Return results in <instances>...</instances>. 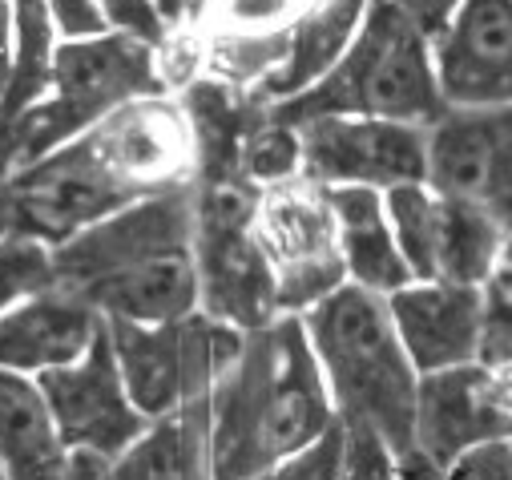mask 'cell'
I'll return each mask as SVG.
<instances>
[{
	"label": "cell",
	"mask_w": 512,
	"mask_h": 480,
	"mask_svg": "<svg viewBox=\"0 0 512 480\" xmlns=\"http://www.w3.org/2000/svg\"><path fill=\"white\" fill-rule=\"evenodd\" d=\"M194 182V142L178 97H142L9 178L17 234L61 247L85 226Z\"/></svg>",
	"instance_id": "1"
},
{
	"label": "cell",
	"mask_w": 512,
	"mask_h": 480,
	"mask_svg": "<svg viewBox=\"0 0 512 480\" xmlns=\"http://www.w3.org/2000/svg\"><path fill=\"white\" fill-rule=\"evenodd\" d=\"M206 404L214 480L259 476L339 424L303 315H279L246 331L238 359Z\"/></svg>",
	"instance_id": "2"
},
{
	"label": "cell",
	"mask_w": 512,
	"mask_h": 480,
	"mask_svg": "<svg viewBox=\"0 0 512 480\" xmlns=\"http://www.w3.org/2000/svg\"><path fill=\"white\" fill-rule=\"evenodd\" d=\"M57 287L105 323H170L198 311L194 190L178 186L125 206L53 247Z\"/></svg>",
	"instance_id": "3"
},
{
	"label": "cell",
	"mask_w": 512,
	"mask_h": 480,
	"mask_svg": "<svg viewBox=\"0 0 512 480\" xmlns=\"http://www.w3.org/2000/svg\"><path fill=\"white\" fill-rule=\"evenodd\" d=\"M303 327L339 424L379 436L396 456L416 452L420 372L396 331L388 299L347 283L315 303Z\"/></svg>",
	"instance_id": "4"
},
{
	"label": "cell",
	"mask_w": 512,
	"mask_h": 480,
	"mask_svg": "<svg viewBox=\"0 0 512 480\" xmlns=\"http://www.w3.org/2000/svg\"><path fill=\"white\" fill-rule=\"evenodd\" d=\"M271 109L287 126H303L311 117H375L428 130L444 117L448 101L424 29L392 0H371L343 57L311 89Z\"/></svg>",
	"instance_id": "5"
},
{
	"label": "cell",
	"mask_w": 512,
	"mask_h": 480,
	"mask_svg": "<svg viewBox=\"0 0 512 480\" xmlns=\"http://www.w3.org/2000/svg\"><path fill=\"white\" fill-rule=\"evenodd\" d=\"M166 89L170 81L162 73V53L130 33H101L57 45L45 97L9 130H0V178H13L45 154L69 146L121 105L166 97Z\"/></svg>",
	"instance_id": "6"
},
{
	"label": "cell",
	"mask_w": 512,
	"mask_h": 480,
	"mask_svg": "<svg viewBox=\"0 0 512 480\" xmlns=\"http://www.w3.org/2000/svg\"><path fill=\"white\" fill-rule=\"evenodd\" d=\"M190 190L198 311L242 335L275 323L279 287L259 230H254L263 190L246 178H194Z\"/></svg>",
	"instance_id": "7"
},
{
	"label": "cell",
	"mask_w": 512,
	"mask_h": 480,
	"mask_svg": "<svg viewBox=\"0 0 512 480\" xmlns=\"http://www.w3.org/2000/svg\"><path fill=\"white\" fill-rule=\"evenodd\" d=\"M117 364L138 412L146 420L174 416L210 400L214 384L242 351V331L210 319L206 311L170 323H105Z\"/></svg>",
	"instance_id": "8"
},
{
	"label": "cell",
	"mask_w": 512,
	"mask_h": 480,
	"mask_svg": "<svg viewBox=\"0 0 512 480\" xmlns=\"http://www.w3.org/2000/svg\"><path fill=\"white\" fill-rule=\"evenodd\" d=\"M383 202L416 283L484 287L496 275L508 230L488 210L448 198L428 182L396 186Z\"/></svg>",
	"instance_id": "9"
},
{
	"label": "cell",
	"mask_w": 512,
	"mask_h": 480,
	"mask_svg": "<svg viewBox=\"0 0 512 480\" xmlns=\"http://www.w3.org/2000/svg\"><path fill=\"white\" fill-rule=\"evenodd\" d=\"M254 230H259V243L275 271L279 315H307L315 303L347 287L339 222L327 186L299 174L283 186L263 190Z\"/></svg>",
	"instance_id": "10"
},
{
	"label": "cell",
	"mask_w": 512,
	"mask_h": 480,
	"mask_svg": "<svg viewBox=\"0 0 512 480\" xmlns=\"http://www.w3.org/2000/svg\"><path fill=\"white\" fill-rule=\"evenodd\" d=\"M303 142V178L319 186H367L388 194L428 182V130L375 117H311L295 126Z\"/></svg>",
	"instance_id": "11"
},
{
	"label": "cell",
	"mask_w": 512,
	"mask_h": 480,
	"mask_svg": "<svg viewBox=\"0 0 512 480\" xmlns=\"http://www.w3.org/2000/svg\"><path fill=\"white\" fill-rule=\"evenodd\" d=\"M37 384L49 400V412H53L69 452H93V456L117 460L154 424L138 412L130 388H125L109 327H101L97 343L77 364L45 372V376H37Z\"/></svg>",
	"instance_id": "12"
},
{
	"label": "cell",
	"mask_w": 512,
	"mask_h": 480,
	"mask_svg": "<svg viewBox=\"0 0 512 480\" xmlns=\"http://www.w3.org/2000/svg\"><path fill=\"white\" fill-rule=\"evenodd\" d=\"M428 186L512 230V105L456 109L428 126Z\"/></svg>",
	"instance_id": "13"
},
{
	"label": "cell",
	"mask_w": 512,
	"mask_h": 480,
	"mask_svg": "<svg viewBox=\"0 0 512 480\" xmlns=\"http://www.w3.org/2000/svg\"><path fill=\"white\" fill-rule=\"evenodd\" d=\"M315 9V0H206L198 65L206 77L242 93H259L291 57L295 33Z\"/></svg>",
	"instance_id": "14"
},
{
	"label": "cell",
	"mask_w": 512,
	"mask_h": 480,
	"mask_svg": "<svg viewBox=\"0 0 512 480\" xmlns=\"http://www.w3.org/2000/svg\"><path fill=\"white\" fill-rule=\"evenodd\" d=\"M432 57L448 105H512V0H464L432 41Z\"/></svg>",
	"instance_id": "15"
},
{
	"label": "cell",
	"mask_w": 512,
	"mask_h": 480,
	"mask_svg": "<svg viewBox=\"0 0 512 480\" xmlns=\"http://www.w3.org/2000/svg\"><path fill=\"white\" fill-rule=\"evenodd\" d=\"M496 440H512V416L500 408L492 372L484 364L420 376L416 452H424L440 468H452L460 456Z\"/></svg>",
	"instance_id": "16"
},
{
	"label": "cell",
	"mask_w": 512,
	"mask_h": 480,
	"mask_svg": "<svg viewBox=\"0 0 512 480\" xmlns=\"http://www.w3.org/2000/svg\"><path fill=\"white\" fill-rule=\"evenodd\" d=\"M396 331L420 376L464 368L480 359L484 291L456 283H412L388 295Z\"/></svg>",
	"instance_id": "17"
},
{
	"label": "cell",
	"mask_w": 512,
	"mask_h": 480,
	"mask_svg": "<svg viewBox=\"0 0 512 480\" xmlns=\"http://www.w3.org/2000/svg\"><path fill=\"white\" fill-rule=\"evenodd\" d=\"M105 319L65 287H45L0 315V372L45 376L69 368L97 343Z\"/></svg>",
	"instance_id": "18"
},
{
	"label": "cell",
	"mask_w": 512,
	"mask_h": 480,
	"mask_svg": "<svg viewBox=\"0 0 512 480\" xmlns=\"http://www.w3.org/2000/svg\"><path fill=\"white\" fill-rule=\"evenodd\" d=\"M335 222H339V247L347 263V283L375 291V295H396L412 287V271L404 263V251L396 243V230L388 218V202L379 190L367 186H327Z\"/></svg>",
	"instance_id": "19"
},
{
	"label": "cell",
	"mask_w": 512,
	"mask_h": 480,
	"mask_svg": "<svg viewBox=\"0 0 512 480\" xmlns=\"http://www.w3.org/2000/svg\"><path fill=\"white\" fill-rule=\"evenodd\" d=\"M69 448L37 380L0 372V476L61 480Z\"/></svg>",
	"instance_id": "20"
},
{
	"label": "cell",
	"mask_w": 512,
	"mask_h": 480,
	"mask_svg": "<svg viewBox=\"0 0 512 480\" xmlns=\"http://www.w3.org/2000/svg\"><path fill=\"white\" fill-rule=\"evenodd\" d=\"M109 480H214L210 464V404H190L154 420L117 460Z\"/></svg>",
	"instance_id": "21"
},
{
	"label": "cell",
	"mask_w": 512,
	"mask_h": 480,
	"mask_svg": "<svg viewBox=\"0 0 512 480\" xmlns=\"http://www.w3.org/2000/svg\"><path fill=\"white\" fill-rule=\"evenodd\" d=\"M367 5L371 0H315V9L307 13V21L295 33L287 65L250 97L263 101V105H283V101L299 97L303 89H311L351 45V37L363 25Z\"/></svg>",
	"instance_id": "22"
},
{
	"label": "cell",
	"mask_w": 512,
	"mask_h": 480,
	"mask_svg": "<svg viewBox=\"0 0 512 480\" xmlns=\"http://www.w3.org/2000/svg\"><path fill=\"white\" fill-rule=\"evenodd\" d=\"M57 21L49 0H13V45H9V73L0 85V130H9L21 113H29L49 81H53V45Z\"/></svg>",
	"instance_id": "23"
},
{
	"label": "cell",
	"mask_w": 512,
	"mask_h": 480,
	"mask_svg": "<svg viewBox=\"0 0 512 480\" xmlns=\"http://www.w3.org/2000/svg\"><path fill=\"white\" fill-rule=\"evenodd\" d=\"M242 174L259 186V190H271V186H283L291 178L303 174V142H299V130L279 122L275 109L263 113V122L254 126V134L246 138V150H242Z\"/></svg>",
	"instance_id": "24"
},
{
	"label": "cell",
	"mask_w": 512,
	"mask_h": 480,
	"mask_svg": "<svg viewBox=\"0 0 512 480\" xmlns=\"http://www.w3.org/2000/svg\"><path fill=\"white\" fill-rule=\"evenodd\" d=\"M53 247L29 234L0 238V315H9L17 303L33 299L37 291L53 287Z\"/></svg>",
	"instance_id": "25"
},
{
	"label": "cell",
	"mask_w": 512,
	"mask_h": 480,
	"mask_svg": "<svg viewBox=\"0 0 512 480\" xmlns=\"http://www.w3.org/2000/svg\"><path fill=\"white\" fill-rule=\"evenodd\" d=\"M484 291V323H480V359L484 368H512V271L496 267Z\"/></svg>",
	"instance_id": "26"
},
{
	"label": "cell",
	"mask_w": 512,
	"mask_h": 480,
	"mask_svg": "<svg viewBox=\"0 0 512 480\" xmlns=\"http://www.w3.org/2000/svg\"><path fill=\"white\" fill-rule=\"evenodd\" d=\"M343 448H347V432H343V424H335L311 448L279 460L275 468L250 476V480H339V472H343Z\"/></svg>",
	"instance_id": "27"
},
{
	"label": "cell",
	"mask_w": 512,
	"mask_h": 480,
	"mask_svg": "<svg viewBox=\"0 0 512 480\" xmlns=\"http://www.w3.org/2000/svg\"><path fill=\"white\" fill-rule=\"evenodd\" d=\"M97 5H101L113 33H130V37L154 45L158 53L170 45V33H166L170 21L162 17L158 0H97Z\"/></svg>",
	"instance_id": "28"
},
{
	"label": "cell",
	"mask_w": 512,
	"mask_h": 480,
	"mask_svg": "<svg viewBox=\"0 0 512 480\" xmlns=\"http://www.w3.org/2000/svg\"><path fill=\"white\" fill-rule=\"evenodd\" d=\"M343 432H347V448H343L339 480H400L396 452L379 436H371L363 428H343Z\"/></svg>",
	"instance_id": "29"
},
{
	"label": "cell",
	"mask_w": 512,
	"mask_h": 480,
	"mask_svg": "<svg viewBox=\"0 0 512 480\" xmlns=\"http://www.w3.org/2000/svg\"><path fill=\"white\" fill-rule=\"evenodd\" d=\"M448 480H512V440L484 444L448 468Z\"/></svg>",
	"instance_id": "30"
},
{
	"label": "cell",
	"mask_w": 512,
	"mask_h": 480,
	"mask_svg": "<svg viewBox=\"0 0 512 480\" xmlns=\"http://www.w3.org/2000/svg\"><path fill=\"white\" fill-rule=\"evenodd\" d=\"M53 21L69 41H85V37H101L109 33V21L101 13L97 0H49Z\"/></svg>",
	"instance_id": "31"
},
{
	"label": "cell",
	"mask_w": 512,
	"mask_h": 480,
	"mask_svg": "<svg viewBox=\"0 0 512 480\" xmlns=\"http://www.w3.org/2000/svg\"><path fill=\"white\" fill-rule=\"evenodd\" d=\"M392 5H400L424 29V37L436 41L452 25V17H456V9L464 5V0H392Z\"/></svg>",
	"instance_id": "32"
},
{
	"label": "cell",
	"mask_w": 512,
	"mask_h": 480,
	"mask_svg": "<svg viewBox=\"0 0 512 480\" xmlns=\"http://www.w3.org/2000/svg\"><path fill=\"white\" fill-rule=\"evenodd\" d=\"M109 472H113V460L93 456V452H69L61 480H109Z\"/></svg>",
	"instance_id": "33"
},
{
	"label": "cell",
	"mask_w": 512,
	"mask_h": 480,
	"mask_svg": "<svg viewBox=\"0 0 512 480\" xmlns=\"http://www.w3.org/2000/svg\"><path fill=\"white\" fill-rule=\"evenodd\" d=\"M396 472H400V480H448V468L432 464L424 452L396 456Z\"/></svg>",
	"instance_id": "34"
},
{
	"label": "cell",
	"mask_w": 512,
	"mask_h": 480,
	"mask_svg": "<svg viewBox=\"0 0 512 480\" xmlns=\"http://www.w3.org/2000/svg\"><path fill=\"white\" fill-rule=\"evenodd\" d=\"M17 234V202H13V186L9 178H0V238Z\"/></svg>",
	"instance_id": "35"
},
{
	"label": "cell",
	"mask_w": 512,
	"mask_h": 480,
	"mask_svg": "<svg viewBox=\"0 0 512 480\" xmlns=\"http://www.w3.org/2000/svg\"><path fill=\"white\" fill-rule=\"evenodd\" d=\"M5 73H9V41H5V29H0V85H5Z\"/></svg>",
	"instance_id": "36"
},
{
	"label": "cell",
	"mask_w": 512,
	"mask_h": 480,
	"mask_svg": "<svg viewBox=\"0 0 512 480\" xmlns=\"http://www.w3.org/2000/svg\"><path fill=\"white\" fill-rule=\"evenodd\" d=\"M500 267H504V271H512V230H508V238H504V251H500Z\"/></svg>",
	"instance_id": "37"
},
{
	"label": "cell",
	"mask_w": 512,
	"mask_h": 480,
	"mask_svg": "<svg viewBox=\"0 0 512 480\" xmlns=\"http://www.w3.org/2000/svg\"><path fill=\"white\" fill-rule=\"evenodd\" d=\"M158 9H162V0H158Z\"/></svg>",
	"instance_id": "38"
}]
</instances>
